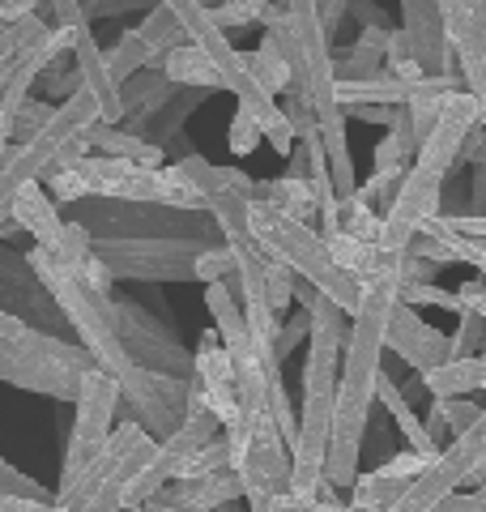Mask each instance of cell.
<instances>
[{"mask_svg": "<svg viewBox=\"0 0 486 512\" xmlns=\"http://www.w3.org/2000/svg\"><path fill=\"white\" fill-rule=\"evenodd\" d=\"M478 466H486V406H482L474 427L461 431V436H452L444 444V453L435 461H427L423 474L397 495V504L388 512H435L448 495H457L469 478H474Z\"/></svg>", "mask_w": 486, "mask_h": 512, "instance_id": "8", "label": "cell"}, {"mask_svg": "<svg viewBox=\"0 0 486 512\" xmlns=\"http://www.w3.org/2000/svg\"><path fill=\"white\" fill-rule=\"evenodd\" d=\"M0 30H5V22H0Z\"/></svg>", "mask_w": 486, "mask_h": 512, "instance_id": "50", "label": "cell"}, {"mask_svg": "<svg viewBox=\"0 0 486 512\" xmlns=\"http://www.w3.org/2000/svg\"><path fill=\"white\" fill-rule=\"evenodd\" d=\"M431 410L444 419V427L452 431V436H461V431H469L478 423V414L482 406L478 402H469V397H431Z\"/></svg>", "mask_w": 486, "mask_h": 512, "instance_id": "33", "label": "cell"}, {"mask_svg": "<svg viewBox=\"0 0 486 512\" xmlns=\"http://www.w3.org/2000/svg\"><path fill=\"white\" fill-rule=\"evenodd\" d=\"M461 320V325H457V333H452V359H469V355H482V350H486V320L478 316V312H461L457 316Z\"/></svg>", "mask_w": 486, "mask_h": 512, "instance_id": "32", "label": "cell"}, {"mask_svg": "<svg viewBox=\"0 0 486 512\" xmlns=\"http://www.w3.org/2000/svg\"><path fill=\"white\" fill-rule=\"evenodd\" d=\"M307 359H303V406L299 436L290 448V491L316 495L324 487V457H329L333 410H337V376H342V350L350 338V316L333 299L316 295L307 308Z\"/></svg>", "mask_w": 486, "mask_h": 512, "instance_id": "2", "label": "cell"}, {"mask_svg": "<svg viewBox=\"0 0 486 512\" xmlns=\"http://www.w3.org/2000/svg\"><path fill=\"white\" fill-rule=\"evenodd\" d=\"M47 35H52V22L43 18V9L30 13V18L9 22L5 30H0V90H5L9 77L18 73L30 56H35V47H39Z\"/></svg>", "mask_w": 486, "mask_h": 512, "instance_id": "18", "label": "cell"}, {"mask_svg": "<svg viewBox=\"0 0 486 512\" xmlns=\"http://www.w3.org/2000/svg\"><path fill=\"white\" fill-rule=\"evenodd\" d=\"M423 389L431 397H474V393H486V350L482 355H469V359H448L444 367L435 372L418 376Z\"/></svg>", "mask_w": 486, "mask_h": 512, "instance_id": "21", "label": "cell"}, {"mask_svg": "<svg viewBox=\"0 0 486 512\" xmlns=\"http://www.w3.org/2000/svg\"><path fill=\"white\" fill-rule=\"evenodd\" d=\"M158 440L141 423L124 419L111 427L103 453L81 470L73 483L56 487V504L73 512H124V491L133 487V478L145 470V461L154 457Z\"/></svg>", "mask_w": 486, "mask_h": 512, "instance_id": "6", "label": "cell"}, {"mask_svg": "<svg viewBox=\"0 0 486 512\" xmlns=\"http://www.w3.org/2000/svg\"><path fill=\"white\" fill-rule=\"evenodd\" d=\"M384 355H397V359L410 363L418 376H427L452 359V342H448V333L427 325V320L418 316V308L393 299L388 325H384Z\"/></svg>", "mask_w": 486, "mask_h": 512, "instance_id": "12", "label": "cell"}, {"mask_svg": "<svg viewBox=\"0 0 486 512\" xmlns=\"http://www.w3.org/2000/svg\"><path fill=\"white\" fill-rule=\"evenodd\" d=\"M397 299L401 303H410V308H423V303H431V308H444V312H465L461 308V299L457 291H444V286H435V282H423V286H397Z\"/></svg>", "mask_w": 486, "mask_h": 512, "instance_id": "36", "label": "cell"}, {"mask_svg": "<svg viewBox=\"0 0 486 512\" xmlns=\"http://www.w3.org/2000/svg\"><path fill=\"white\" fill-rule=\"evenodd\" d=\"M192 274H197V282L214 286V282H231L235 278V252L231 248H209L197 256V265H192Z\"/></svg>", "mask_w": 486, "mask_h": 512, "instance_id": "37", "label": "cell"}, {"mask_svg": "<svg viewBox=\"0 0 486 512\" xmlns=\"http://www.w3.org/2000/svg\"><path fill=\"white\" fill-rule=\"evenodd\" d=\"M265 9H269V0H231V5L209 9V18H214L218 30H239V26L265 22Z\"/></svg>", "mask_w": 486, "mask_h": 512, "instance_id": "34", "label": "cell"}, {"mask_svg": "<svg viewBox=\"0 0 486 512\" xmlns=\"http://www.w3.org/2000/svg\"><path fill=\"white\" fill-rule=\"evenodd\" d=\"M388 39H393V26H371V30H363V35L354 39L342 56H333L337 82H363V77L380 73L384 69Z\"/></svg>", "mask_w": 486, "mask_h": 512, "instance_id": "20", "label": "cell"}, {"mask_svg": "<svg viewBox=\"0 0 486 512\" xmlns=\"http://www.w3.org/2000/svg\"><path fill=\"white\" fill-rule=\"evenodd\" d=\"M397 299V278H380L363 291V308L350 316V338L342 350V376H337V410L329 457H324V487L350 491L359 478L363 440L376 410L380 376H384V325Z\"/></svg>", "mask_w": 486, "mask_h": 512, "instance_id": "1", "label": "cell"}, {"mask_svg": "<svg viewBox=\"0 0 486 512\" xmlns=\"http://www.w3.org/2000/svg\"><path fill=\"white\" fill-rule=\"evenodd\" d=\"M107 73H111V82L124 86L128 77H137L145 69H158V60L150 56V47H145V39L137 35V26L133 30H120V39L107 47Z\"/></svg>", "mask_w": 486, "mask_h": 512, "instance_id": "27", "label": "cell"}, {"mask_svg": "<svg viewBox=\"0 0 486 512\" xmlns=\"http://www.w3.org/2000/svg\"><path fill=\"white\" fill-rule=\"evenodd\" d=\"M73 69L81 73V90L94 94V103H99L103 124H124L120 86L111 82L107 56H103V47L94 43V30H90V26H81V30H77V43H73Z\"/></svg>", "mask_w": 486, "mask_h": 512, "instance_id": "17", "label": "cell"}, {"mask_svg": "<svg viewBox=\"0 0 486 512\" xmlns=\"http://www.w3.org/2000/svg\"><path fill=\"white\" fill-rule=\"evenodd\" d=\"M162 77H167L171 86L222 90V73L214 69V60H209L197 43H184V47H175V52L162 56Z\"/></svg>", "mask_w": 486, "mask_h": 512, "instance_id": "26", "label": "cell"}, {"mask_svg": "<svg viewBox=\"0 0 486 512\" xmlns=\"http://www.w3.org/2000/svg\"><path fill=\"white\" fill-rule=\"evenodd\" d=\"M0 512H73L56 500H22V495H0Z\"/></svg>", "mask_w": 486, "mask_h": 512, "instance_id": "43", "label": "cell"}, {"mask_svg": "<svg viewBox=\"0 0 486 512\" xmlns=\"http://www.w3.org/2000/svg\"><path fill=\"white\" fill-rule=\"evenodd\" d=\"M273 512H354V508H350L346 500H337L333 487H320L316 495H295V491H286Z\"/></svg>", "mask_w": 486, "mask_h": 512, "instance_id": "35", "label": "cell"}, {"mask_svg": "<svg viewBox=\"0 0 486 512\" xmlns=\"http://www.w3.org/2000/svg\"><path fill=\"white\" fill-rule=\"evenodd\" d=\"M56 107L60 103H47V99H26L18 107V116H13V146H22V141L39 137L47 124L56 120Z\"/></svg>", "mask_w": 486, "mask_h": 512, "instance_id": "31", "label": "cell"}, {"mask_svg": "<svg viewBox=\"0 0 486 512\" xmlns=\"http://www.w3.org/2000/svg\"><path fill=\"white\" fill-rule=\"evenodd\" d=\"M457 52V73L478 103V124L486 128V0H435Z\"/></svg>", "mask_w": 486, "mask_h": 512, "instance_id": "11", "label": "cell"}, {"mask_svg": "<svg viewBox=\"0 0 486 512\" xmlns=\"http://www.w3.org/2000/svg\"><path fill=\"white\" fill-rule=\"evenodd\" d=\"M192 384H197L205 410L222 423V431L235 423L239 414V384H235V363L226 355V346L218 338V329H209L201 346H197V359H192Z\"/></svg>", "mask_w": 486, "mask_h": 512, "instance_id": "14", "label": "cell"}, {"mask_svg": "<svg viewBox=\"0 0 486 512\" xmlns=\"http://www.w3.org/2000/svg\"><path fill=\"white\" fill-rule=\"evenodd\" d=\"M423 466H427V461L405 448V453L388 457V461H380V466H371L367 474L354 478L346 504H350L354 512H388V508L397 504V495L410 487L418 474H423Z\"/></svg>", "mask_w": 486, "mask_h": 512, "instance_id": "15", "label": "cell"}, {"mask_svg": "<svg viewBox=\"0 0 486 512\" xmlns=\"http://www.w3.org/2000/svg\"><path fill=\"white\" fill-rule=\"evenodd\" d=\"M350 13L359 18V26H363V30H371V26H388L384 9L376 5V0H350Z\"/></svg>", "mask_w": 486, "mask_h": 512, "instance_id": "47", "label": "cell"}, {"mask_svg": "<svg viewBox=\"0 0 486 512\" xmlns=\"http://www.w3.org/2000/svg\"><path fill=\"white\" fill-rule=\"evenodd\" d=\"M13 222H18V231H30L35 235V244L47 248L56 256V261L81 269L94 256V239L90 231L81 227V222H64L52 192L43 184H26L18 192V201H13Z\"/></svg>", "mask_w": 486, "mask_h": 512, "instance_id": "10", "label": "cell"}, {"mask_svg": "<svg viewBox=\"0 0 486 512\" xmlns=\"http://www.w3.org/2000/svg\"><path fill=\"white\" fill-rule=\"evenodd\" d=\"M256 201H265V205H273V210H282L286 218H299V222H316L320 218L312 180H295V175L261 180V184H256Z\"/></svg>", "mask_w": 486, "mask_h": 512, "instance_id": "25", "label": "cell"}, {"mask_svg": "<svg viewBox=\"0 0 486 512\" xmlns=\"http://www.w3.org/2000/svg\"><path fill=\"white\" fill-rule=\"evenodd\" d=\"M316 9H320V22H324V30H329V39H333L337 26H342L346 13H350V0H316Z\"/></svg>", "mask_w": 486, "mask_h": 512, "instance_id": "46", "label": "cell"}, {"mask_svg": "<svg viewBox=\"0 0 486 512\" xmlns=\"http://www.w3.org/2000/svg\"><path fill=\"white\" fill-rule=\"evenodd\" d=\"M218 470H231V440H226V431L184 461L180 478H205V474H218ZM180 478H175V483H180Z\"/></svg>", "mask_w": 486, "mask_h": 512, "instance_id": "30", "label": "cell"}, {"mask_svg": "<svg viewBox=\"0 0 486 512\" xmlns=\"http://www.w3.org/2000/svg\"><path fill=\"white\" fill-rule=\"evenodd\" d=\"M474 124H478V103H474L469 90L448 94V99L440 103V116H435L431 137L418 146L414 163H410V171H405L397 197L384 214V227H380V252L384 256H401L414 244V235L423 231V222L440 214L444 184H448V175L457 171L461 146H465V137H469Z\"/></svg>", "mask_w": 486, "mask_h": 512, "instance_id": "3", "label": "cell"}, {"mask_svg": "<svg viewBox=\"0 0 486 512\" xmlns=\"http://www.w3.org/2000/svg\"><path fill=\"white\" fill-rule=\"evenodd\" d=\"M248 227H252V239L261 244V252L269 256V261L286 265L299 282L316 286V291L324 299H333L346 316H354L363 308V291H367V286L337 265L329 239H324L312 222L286 218L282 210H273V205L252 201L248 205Z\"/></svg>", "mask_w": 486, "mask_h": 512, "instance_id": "5", "label": "cell"}, {"mask_svg": "<svg viewBox=\"0 0 486 512\" xmlns=\"http://www.w3.org/2000/svg\"><path fill=\"white\" fill-rule=\"evenodd\" d=\"M47 192L56 205H69L81 197H107V201H141V205H171V210H205L201 188L188 180L180 167H141L128 158L90 154L81 163L47 175Z\"/></svg>", "mask_w": 486, "mask_h": 512, "instance_id": "4", "label": "cell"}, {"mask_svg": "<svg viewBox=\"0 0 486 512\" xmlns=\"http://www.w3.org/2000/svg\"><path fill=\"white\" fill-rule=\"evenodd\" d=\"M0 495H22V500H56V491H47L35 478H26L22 470H13L5 457H0Z\"/></svg>", "mask_w": 486, "mask_h": 512, "instance_id": "39", "label": "cell"}, {"mask_svg": "<svg viewBox=\"0 0 486 512\" xmlns=\"http://www.w3.org/2000/svg\"><path fill=\"white\" fill-rule=\"evenodd\" d=\"M465 90V77L461 73H444V77H423V82H414V94L410 103H405V111H410V124H414V137L418 146L431 137L435 128V116H440V103L448 99V94Z\"/></svg>", "mask_w": 486, "mask_h": 512, "instance_id": "23", "label": "cell"}, {"mask_svg": "<svg viewBox=\"0 0 486 512\" xmlns=\"http://www.w3.org/2000/svg\"><path fill=\"white\" fill-rule=\"evenodd\" d=\"M457 299H461V308L469 312H478L486 320V278H474V282H465L457 286Z\"/></svg>", "mask_w": 486, "mask_h": 512, "instance_id": "44", "label": "cell"}, {"mask_svg": "<svg viewBox=\"0 0 486 512\" xmlns=\"http://www.w3.org/2000/svg\"><path fill=\"white\" fill-rule=\"evenodd\" d=\"M43 5H47V13H52V26H69V30L90 26L86 5H81V0H43Z\"/></svg>", "mask_w": 486, "mask_h": 512, "instance_id": "41", "label": "cell"}, {"mask_svg": "<svg viewBox=\"0 0 486 512\" xmlns=\"http://www.w3.org/2000/svg\"><path fill=\"white\" fill-rule=\"evenodd\" d=\"M469 214L486 218V175H474V201H469Z\"/></svg>", "mask_w": 486, "mask_h": 512, "instance_id": "49", "label": "cell"}, {"mask_svg": "<svg viewBox=\"0 0 486 512\" xmlns=\"http://www.w3.org/2000/svg\"><path fill=\"white\" fill-rule=\"evenodd\" d=\"M435 512H486V487L469 491V495H448Z\"/></svg>", "mask_w": 486, "mask_h": 512, "instance_id": "45", "label": "cell"}, {"mask_svg": "<svg viewBox=\"0 0 486 512\" xmlns=\"http://www.w3.org/2000/svg\"><path fill=\"white\" fill-rule=\"evenodd\" d=\"M261 128H256V120L248 116L243 107H235V116H231V128H226V146H231V154H256V146H261Z\"/></svg>", "mask_w": 486, "mask_h": 512, "instance_id": "38", "label": "cell"}, {"mask_svg": "<svg viewBox=\"0 0 486 512\" xmlns=\"http://www.w3.org/2000/svg\"><path fill=\"white\" fill-rule=\"evenodd\" d=\"M461 163H469L478 175H486V128L482 124L469 128V137H465V146H461Z\"/></svg>", "mask_w": 486, "mask_h": 512, "instance_id": "42", "label": "cell"}, {"mask_svg": "<svg viewBox=\"0 0 486 512\" xmlns=\"http://www.w3.org/2000/svg\"><path fill=\"white\" fill-rule=\"evenodd\" d=\"M248 69H252V77L261 82L273 99H282V94H290V64H286V56L278 52V43H273L269 35L261 39V47L256 52H248Z\"/></svg>", "mask_w": 486, "mask_h": 512, "instance_id": "29", "label": "cell"}, {"mask_svg": "<svg viewBox=\"0 0 486 512\" xmlns=\"http://www.w3.org/2000/svg\"><path fill=\"white\" fill-rule=\"evenodd\" d=\"M137 35L145 39V47H150V56L158 60V69H162V56L188 43V30L180 26V18H175L171 9H162V5L145 9V18H141V26H137Z\"/></svg>", "mask_w": 486, "mask_h": 512, "instance_id": "28", "label": "cell"}, {"mask_svg": "<svg viewBox=\"0 0 486 512\" xmlns=\"http://www.w3.org/2000/svg\"><path fill=\"white\" fill-rule=\"evenodd\" d=\"M307 329H312V320H307L303 308L290 316V320H282V329H278V363H282L299 342H307Z\"/></svg>", "mask_w": 486, "mask_h": 512, "instance_id": "40", "label": "cell"}, {"mask_svg": "<svg viewBox=\"0 0 486 512\" xmlns=\"http://www.w3.org/2000/svg\"><path fill=\"white\" fill-rule=\"evenodd\" d=\"M397 30L427 77L457 73V52H452V43H448V30H444V18H440V5H435V0H401V26Z\"/></svg>", "mask_w": 486, "mask_h": 512, "instance_id": "13", "label": "cell"}, {"mask_svg": "<svg viewBox=\"0 0 486 512\" xmlns=\"http://www.w3.org/2000/svg\"><path fill=\"white\" fill-rule=\"evenodd\" d=\"M0 380L5 384H18L26 393H43L52 402H77L81 393V376L69 372V367H56L47 359H35L26 350L0 342Z\"/></svg>", "mask_w": 486, "mask_h": 512, "instance_id": "16", "label": "cell"}, {"mask_svg": "<svg viewBox=\"0 0 486 512\" xmlns=\"http://www.w3.org/2000/svg\"><path fill=\"white\" fill-rule=\"evenodd\" d=\"M418 154V137H414V124H410V111L397 107L393 111V124L384 128L380 146L371 150V171H388V175H405Z\"/></svg>", "mask_w": 486, "mask_h": 512, "instance_id": "24", "label": "cell"}, {"mask_svg": "<svg viewBox=\"0 0 486 512\" xmlns=\"http://www.w3.org/2000/svg\"><path fill=\"white\" fill-rule=\"evenodd\" d=\"M376 402H384V410L393 414V423H397V431L405 436V448H410V453H418L423 461H435L444 453L440 444L431 440V431H427V419H418V414L410 410V402H405L401 397V389L388 376H380V393H376Z\"/></svg>", "mask_w": 486, "mask_h": 512, "instance_id": "22", "label": "cell"}, {"mask_svg": "<svg viewBox=\"0 0 486 512\" xmlns=\"http://www.w3.org/2000/svg\"><path fill=\"white\" fill-rule=\"evenodd\" d=\"M43 0H0V22H18V18H30V13H39Z\"/></svg>", "mask_w": 486, "mask_h": 512, "instance_id": "48", "label": "cell"}, {"mask_svg": "<svg viewBox=\"0 0 486 512\" xmlns=\"http://www.w3.org/2000/svg\"><path fill=\"white\" fill-rule=\"evenodd\" d=\"M73 431H69V448H64V466H60V487L90 466L103 453V444L116 427V410H120V384L111 380L99 367H90L81 376V393L73 402Z\"/></svg>", "mask_w": 486, "mask_h": 512, "instance_id": "9", "label": "cell"}, {"mask_svg": "<svg viewBox=\"0 0 486 512\" xmlns=\"http://www.w3.org/2000/svg\"><path fill=\"white\" fill-rule=\"evenodd\" d=\"M90 150L94 154H107V158H128V163H141V167H167V150L150 137H137L120 124H94L90 128Z\"/></svg>", "mask_w": 486, "mask_h": 512, "instance_id": "19", "label": "cell"}, {"mask_svg": "<svg viewBox=\"0 0 486 512\" xmlns=\"http://www.w3.org/2000/svg\"><path fill=\"white\" fill-rule=\"evenodd\" d=\"M99 120H103V111L94 103V94L77 90L73 99H64L56 107V120L47 124L39 137H30L5 154V163H0V235H5V227L13 222V201H18V192L26 184H39L43 175H52L64 146H69L73 137L90 133Z\"/></svg>", "mask_w": 486, "mask_h": 512, "instance_id": "7", "label": "cell"}]
</instances>
